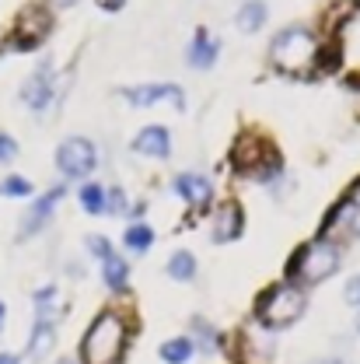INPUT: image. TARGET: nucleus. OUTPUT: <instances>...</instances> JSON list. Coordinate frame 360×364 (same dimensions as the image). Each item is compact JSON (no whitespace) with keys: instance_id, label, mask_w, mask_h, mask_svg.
Listing matches in <instances>:
<instances>
[{"instance_id":"obj_1","label":"nucleus","mask_w":360,"mask_h":364,"mask_svg":"<svg viewBox=\"0 0 360 364\" xmlns=\"http://www.w3.org/2000/svg\"><path fill=\"white\" fill-rule=\"evenodd\" d=\"M339 267H343L339 242H332L329 235H318V238L294 249V256L287 259V270L283 273H287V284L305 291V287H318L322 280H329Z\"/></svg>"},{"instance_id":"obj_2","label":"nucleus","mask_w":360,"mask_h":364,"mask_svg":"<svg viewBox=\"0 0 360 364\" xmlns=\"http://www.w3.org/2000/svg\"><path fill=\"white\" fill-rule=\"evenodd\" d=\"M130 343V326L116 309H105L91 318L81 340V364H123Z\"/></svg>"},{"instance_id":"obj_3","label":"nucleus","mask_w":360,"mask_h":364,"mask_svg":"<svg viewBox=\"0 0 360 364\" xmlns=\"http://www.w3.org/2000/svg\"><path fill=\"white\" fill-rule=\"evenodd\" d=\"M231 165L241 179L270 182L280 176V151L263 130H245L231 144Z\"/></svg>"},{"instance_id":"obj_4","label":"nucleus","mask_w":360,"mask_h":364,"mask_svg":"<svg viewBox=\"0 0 360 364\" xmlns=\"http://www.w3.org/2000/svg\"><path fill=\"white\" fill-rule=\"evenodd\" d=\"M305 309H308V294L301 291V287H294V284H287V280H280V284H270L259 298H256V322L263 326V329H287V326H294L298 318L305 316Z\"/></svg>"},{"instance_id":"obj_5","label":"nucleus","mask_w":360,"mask_h":364,"mask_svg":"<svg viewBox=\"0 0 360 364\" xmlns=\"http://www.w3.org/2000/svg\"><path fill=\"white\" fill-rule=\"evenodd\" d=\"M270 60H273V67L283 70V74H305V70L315 67V60H318V39L308 28L290 25V28H283L273 39Z\"/></svg>"},{"instance_id":"obj_6","label":"nucleus","mask_w":360,"mask_h":364,"mask_svg":"<svg viewBox=\"0 0 360 364\" xmlns=\"http://www.w3.org/2000/svg\"><path fill=\"white\" fill-rule=\"evenodd\" d=\"M94 165H98V151L88 136H67L56 147V168L63 179H84L94 172Z\"/></svg>"},{"instance_id":"obj_7","label":"nucleus","mask_w":360,"mask_h":364,"mask_svg":"<svg viewBox=\"0 0 360 364\" xmlns=\"http://www.w3.org/2000/svg\"><path fill=\"white\" fill-rule=\"evenodd\" d=\"M49 32H53V14L45 11V7H25L21 14H18V21H14V32H11V49H21V53H28V49H39V46L49 39Z\"/></svg>"},{"instance_id":"obj_8","label":"nucleus","mask_w":360,"mask_h":364,"mask_svg":"<svg viewBox=\"0 0 360 364\" xmlns=\"http://www.w3.org/2000/svg\"><path fill=\"white\" fill-rule=\"evenodd\" d=\"M56 98V77H53V67L43 63L39 70H32L21 85V102L32 109V112H45Z\"/></svg>"},{"instance_id":"obj_9","label":"nucleus","mask_w":360,"mask_h":364,"mask_svg":"<svg viewBox=\"0 0 360 364\" xmlns=\"http://www.w3.org/2000/svg\"><path fill=\"white\" fill-rule=\"evenodd\" d=\"M130 105L136 109H147V105H172V109H185V98H182V88L179 85H140V88H123L119 91Z\"/></svg>"},{"instance_id":"obj_10","label":"nucleus","mask_w":360,"mask_h":364,"mask_svg":"<svg viewBox=\"0 0 360 364\" xmlns=\"http://www.w3.org/2000/svg\"><path fill=\"white\" fill-rule=\"evenodd\" d=\"M63 200V186H53L49 193H43L28 210H25V218H21V231H18V238L25 242V238H32V235H39L45 228V221L53 218V210H56V203Z\"/></svg>"},{"instance_id":"obj_11","label":"nucleus","mask_w":360,"mask_h":364,"mask_svg":"<svg viewBox=\"0 0 360 364\" xmlns=\"http://www.w3.org/2000/svg\"><path fill=\"white\" fill-rule=\"evenodd\" d=\"M241 231H245V207H241L238 200H224V203L217 207V214H214L210 238H214L217 245H227V242L241 238Z\"/></svg>"},{"instance_id":"obj_12","label":"nucleus","mask_w":360,"mask_h":364,"mask_svg":"<svg viewBox=\"0 0 360 364\" xmlns=\"http://www.w3.org/2000/svg\"><path fill=\"white\" fill-rule=\"evenodd\" d=\"M175 193H179L192 210H203V207H210V200H214V186H210L207 176H200V172H182L179 179H175Z\"/></svg>"},{"instance_id":"obj_13","label":"nucleus","mask_w":360,"mask_h":364,"mask_svg":"<svg viewBox=\"0 0 360 364\" xmlns=\"http://www.w3.org/2000/svg\"><path fill=\"white\" fill-rule=\"evenodd\" d=\"M133 151L143 158H168L172 154V134L165 127H143L133 136Z\"/></svg>"},{"instance_id":"obj_14","label":"nucleus","mask_w":360,"mask_h":364,"mask_svg":"<svg viewBox=\"0 0 360 364\" xmlns=\"http://www.w3.org/2000/svg\"><path fill=\"white\" fill-rule=\"evenodd\" d=\"M217 53H221V43H217V39H210V32H207V28H196L192 43H189V49H185V60H189V67L207 70V67H214V63H217Z\"/></svg>"},{"instance_id":"obj_15","label":"nucleus","mask_w":360,"mask_h":364,"mask_svg":"<svg viewBox=\"0 0 360 364\" xmlns=\"http://www.w3.org/2000/svg\"><path fill=\"white\" fill-rule=\"evenodd\" d=\"M102 280H105L109 291H126V284H130V263L112 252L109 259H102Z\"/></svg>"},{"instance_id":"obj_16","label":"nucleus","mask_w":360,"mask_h":364,"mask_svg":"<svg viewBox=\"0 0 360 364\" xmlns=\"http://www.w3.org/2000/svg\"><path fill=\"white\" fill-rule=\"evenodd\" d=\"M234 25H238L245 36L259 32V28L266 25V4H263V0H249V4H241V7H238V18H234Z\"/></svg>"},{"instance_id":"obj_17","label":"nucleus","mask_w":360,"mask_h":364,"mask_svg":"<svg viewBox=\"0 0 360 364\" xmlns=\"http://www.w3.org/2000/svg\"><path fill=\"white\" fill-rule=\"evenodd\" d=\"M53 343H56V326L53 322H36L32 340H28V358L32 361H43L45 354L53 350Z\"/></svg>"},{"instance_id":"obj_18","label":"nucleus","mask_w":360,"mask_h":364,"mask_svg":"<svg viewBox=\"0 0 360 364\" xmlns=\"http://www.w3.org/2000/svg\"><path fill=\"white\" fill-rule=\"evenodd\" d=\"M161 361L165 364H185L192 354H196V343L189 340V336H175V340H168V343H161Z\"/></svg>"},{"instance_id":"obj_19","label":"nucleus","mask_w":360,"mask_h":364,"mask_svg":"<svg viewBox=\"0 0 360 364\" xmlns=\"http://www.w3.org/2000/svg\"><path fill=\"white\" fill-rule=\"evenodd\" d=\"M123 242H126L130 252H147L154 245V231H151V225H143V221H133V225L126 228Z\"/></svg>"},{"instance_id":"obj_20","label":"nucleus","mask_w":360,"mask_h":364,"mask_svg":"<svg viewBox=\"0 0 360 364\" xmlns=\"http://www.w3.org/2000/svg\"><path fill=\"white\" fill-rule=\"evenodd\" d=\"M168 277L172 280H182V284H189L192 277H196V259H192V252H175L172 259H168Z\"/></svg>"},{"instance_id":"obj_21","label":"nucleus","mask_w":360,"mask_h":364,"mask_svg":"<svg viewBox=\"0 0 360 364\" xmlns=\"http://www.w3.org/2000/svg\"><path fill=\"white\" fill-rule=\"evenodd\" d=\"M77 200H81V207H84L88 214H105V186H98V182L81 186Z\"/></svg>"},{"instance_id":"obj_22","label":"nucleus","mask_w":360,"mask_h":364,"mask_svg":"<svg viewBox=\"0 0 360 364\" xmlns=\"http://www.w3.org/2000/svg\"><path fill=\"white\" fill-rule=\"evenodd\" d=\"M339 218L347 221V231H350L354 238H360V189L350 196V200L339 203Z\"/></svg>"},{"instance_id":"obj_23","label":"nucleus","mask_w":360,"mask_h":364,"mask_svg":"<svg viewBox=\"0 0 360 364\" xmlns=\"http://www.w3.org/2000/svg\"><path fill=\"white\" fill-rule=\"evenodd\" d=\"M0 196H11V200H25V196H32V182L21 179V176H7V179L0 182Z\"/></svg>"},{"instance_id":"obj_24","label":"nucleus","mask_w":360,"mask_h":364,"mask_svg":"<svg viewBox=\"0 0 360 364\" xmlns=\"http://www.w3.org/2000/svg\"><path fill=\"white\" fill-rule=\"evenodd\" d=\"M105 214H112V218L126 214V193L119 186H109L105 189Z\"/></svg>"},{"instance_id":"obj_25","label":"nucleus","mask_w":360,"mask_h":364,"mask_svg":"<svg viewBox=\"0 0 360 364\" xmlns=\"http://www.w3.org/2000/svg\"><path fill=\"white\" fill-rule=\"evenodd\" d=\"M189 329H192V333H200V347H203L207 354L217 347V343H214V340H217V333L210 329V322H207V318H192V322H189Z\"/></svg>"},{"instance_id":"obj_26","label":"nucleus","mask_w":360,"mask_h":364,"mask_svg":"<svg viewBox=\"0 0 360 364\" xmlns=\"http://www.w3.org/2000/svg\"><path fill=\"white\" fill-rule=\"evenodd\" d=\"M84 245H88V252L94 259H109V256H112V242H109L105 235H88Z\"/></svg>"},{"instance_id":"obj_27","label":"nucleus","mask_w":360,"mask_h":364,"mask_svg":"<svg viewBox=\"0 0 360 364\" xmlns=\"http://www.w3.org/2000/svg\"><path fill=\"white\" fill-rule=\"evenodd\" d=\"M14 158H18V140L0 130V165H11Z\"/></svg>"},{"instance_id":"obj_28","label":"nucleus","mask_w":360,"mask_h":364,"mask_svg":"<svg viewBox=\"0 0 360 364\" xmlns=\"http://www.w3.org/2000/svg\"><path fill=\"white\" fill-rule=\"evenodd\" d=\"M343 298H347L350 305H360V273H357V277H354V280H350V284H347V291H343Z\"/></svg>"},{"instance_id":"obj_29","label":"nucleus","mask_w":360,"mask_h":364,"mask_svg":"<svg viewBox=\"0 0 360 364\" xmlns=\"http://www.w3.org/2000/svg\"><path fill=\"white\" fill-rule=\"evenodd\" d=\"M123 4H126V0H98L102 11H123Z\"/></svg>"},{"instance_id":"obj_30","label":"nucleus","mask_w":360,"mask_h":364,"mask_svg":"<svg viewBox=\"0 0 360 364\" xmlns=\"http://www.w3.org/2000/svg\"><path fill=\"white\" fill-rule=\"evenodd\" d=\"M0 364H21L18 354H0Z\"/></svg>"},{"instance_id":"obj_31","label":"nucleus","mask_w":360,"mask_h":364,"mask_svg":"<svg viewBox=\"0 0 360 364\" xmlns=\"http://www.w3.org/2000/svg\"><path fill=\"white\" fill-rule=\"evenodd\" d=\"M4 322H7V309H4V301H0V329H4Z\"/></svg>"},{"instance_id":"obj_32","label":"nucleus","mask_w":360,"mask_h":364,"mask_svg":"<svg viewBox=\"0 0 360 364\" xmlns=\"http://www.w3.org/2000/svg\"><path fill=\"white\" fill-rule=\"evenodd\" d=\"M56 7H70V4H77V0H53Z\"/></svg>"},{"instance_id":"obj_33","label":"nucleus","mask_w":360,"mask_h":364,"mask_svg":"<svg viewBox=\"0 0 360 364\" xmlns=\"http://www.w3.org/2000/svg\"><path fill=\"white\" fill-rule=\"evenodd\" d=\"M56 364H81L77 358H63V361H56Z\"/></svg>"},{"instance_id":"obj_34","label":"nucleus","mask_w":360,"mask_h":364,"mask_svg":"<svg viewBox=\"0 0 360 364\" xmlns=\"http://www.w3.org/2000/svg\"><path fill=\"white\" fill-rule=\"evenodd\" d=\"M357 329H360V316H357Z\"/></svg>"}]
</instances>
